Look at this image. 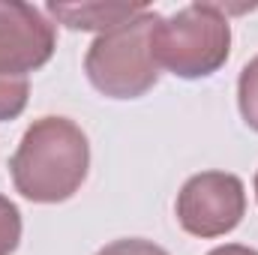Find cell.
Listing matches in <instances>:
<instances>
[{
	"instance_id": "6da1fadb",
	"label": "cell",
	"mask_w": 258,
	"mask_h": 255,
	"mask_svg": "<svg viewBox=\"0 0 258 255\" xmlns=\"http://www.w3.org/2000/svg\"><path fill=\"white\" fill-rule=\"evenodd\" d=\"M90 144L69 117H39L21 135L9 159L15 192L33 204H60L87 180Z\"/></svg>"
},
{
	"instance_id": "7a4b0ae2",
	"label": "cell",
	"mask_w": 258,
	"mask_h": 255,
	"mask_svg": "<svg viewBox=\"0 0 258 255\" xmlns=\"http://www.w3.org/2000/svg\"><path fill=\"white\" fill-rule=\"evenodd\" d=\"M153 60L177 78H207L222 69L231 54V24L225 6L189 3L174 15L153 24L150 33Z\"/></svg>"
},
{
	"instance_id": "3957f363",
	"label": "cell",
	"mask_w": 258,
	"mask_h": 255,
	"mask_svg": "<svg viewBox=\"0 0 258 255\" xmlns=\"http://www.w3.org/2000/svg\"><path fill=\"white\" fill-rule=\"evenodd\" d=\"M57 48V30L42 9L0 0V120H15L27 108L30 72L42 69Z\"/></svg>"
},
{
	"instance_id": "277c9868",
	"label": "cell",
	"mask_w": 258,
	"mask_h": 255,
	"mask_svg": "<svg viewBox=\"0 0 258 255\" xmlns=\"http://www.w3.org/2000/svg\"><path fill=\"white\" fill-rule=\"evenodd\" d=\"M159 12L144 9L138 18L93 39L84 57L87 81L108 99H138L159 81L150 33Z\"/></svg>"
},
{
	"instance_id": "5b68a950",
	"label": "cell",
	"mask_w": 258,
	"mask_h": 255,
	"mask_svg": "<svg viewBox=\"0 0 258 255\" xmlns=\"http://www.w3.org/2000/svg\"><path fill=\"white\" fill-rule=\"evenodd\" d=\"M177 222L186 234L210 240L234 231L246 213V189L237 174L228 171H201L192 174L174 204Z\"/></svg>"
},
{
	"instance_id": "8992f818",
	"label": "cell",
	"mask_w": 258,
	"mask_h": 255,
	"mask_svg": "<svg viewBox=\"0 0 258 255\" xmlns=\"http://www.w3.org/2000/svg\"><path fill=\"white\" fill-rule=\"evenodd\" d=\"M147 6H129V3H48L45 12L66 24L69 30H96L99 36L138 18Z\"/></svg>"
},
{
	"instance_id": "52a82bcc",
	"label": "cell",
	"mask_w": 258,
	"mask_h": 255,
	"mask_svg": "<svg viewBox=\"0 0 258 255\" xmlns=\"http://www.w3.org/2000/svg\"><path fill=\"white\" fill-rule=\"evenodd\" d=\"M237 105H240V114H243L246 126L258 132V57H252L249 63L240 69V78H237Z\"/></svg>"
},
{
	"instance_id": "ba28073f",
	"label": "cell",
	"mask_w": 258,
	"mask_h": 255,
	"mask_svg": "<svg viewBox=\"0 0 258 255\" xmlns=\"http://www.w3.org/2000/svg\"><path fill=\"white\" fill-rule=\"evenodd\" d=\"M18 243H21V213L6 195H0V255H12Z\"/></svg>"
},
{
	"instance_id": "9c48e42d",
	"label": "cell",
	"mask_w": 258,
	"mask_h": 255,
	"mask_svg": "<svg viewBox=\"0 0 258 255\" xmlns=\"http://www.w3.org/2000/svg\"><path fill=\"white\" fill-rule=\"evenodd\" d=\"M96 255H168L162 246H156L153 240H144V237H123V240H114L108 246H102Z\"/></svg>"
},
{
	"instance_id": "30bf717a",
	"label": "cell",
	"mask_w": 258,
	"mask_h": 255,
	"mask_svg": "<svg viewBox=\"0 0 258 255\" xmlns=\"http://www.w3.org/2000/svg\"><path fill=\"white\" fill-rule=\"evenodd\" d=\"M207 255H258V249H249V246H240V243H225V246H216Z\"/></svg>"
},
{
	"instance_id": "8fae6325",
	"label": "cell",
	"mask_w": 258,
	"mask_h": 255,
	"mask_svg": "<svg viewBox=\"0 0 258 255\" xmlns=\"http://www.w3.org/2000/svg\"><path fill=\"white\" fill-rule=\"evenodd\" d=\"M255 198H258V171H255Z\"/></svg>"
}]
</instances>
